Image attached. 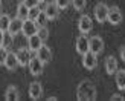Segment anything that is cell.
Masks as SVG:
<instances>
[{
	"mask_svg": "<svg viewBox=\"0 0 125 101\" xmlns=\"http://www.w3.org/2000/svg\"><path fill=\"white\" fill-rule=\"evenodd\" d=\"M76 98L79 101H93L96 100V87L90 80H83L78 84Z\"/></svg>",
	"mask_w": 125,
	"mask_h": 101,
	"instance_id": "6da1fadb",
	"label": "cell"
},
{
	"mask_svg": "<svg viewBox=\"0 0 125 101\" xmlns=\"http://www.w3.org/2000/svg\"><path fill=\"white\" fill-rule=\"evenodd\" d=\"M90 50V38L87 37V34H81L76 38V52L79 55H84Z\"/></svg>",
	"mask_w": 125,
	"mask_h": 101,
	"instance_id": "7a4b0ae2",
	"label": "cell"
},
{
	"mask_svg": "<svg viewBox=\"0 0 125 101\" xmlns=\"http://www.w3.org/2000/svg\"><path fill=\"white\" fill-rule=\"evenodd\" d=\"M37 31H38V25H37L35 20H29V18H26V20H23V28H21V32L23 35L26 37H31L37 34Z\"/></svg>",
	"mask_w": 125,
	"mask_h": 101,
	"instance_id": "3957f363",
	"label": "cell"
},
{
	"mask_svg": "<svg viewBox=\"0 0 125 101\" xmlns=\"http://www.w3.org/2000/svg\"><path fill=\"white\" fill-rule=\"evenodd\" d=\"M83 66L85 69H89V71H93L96 66H98V55L93 54V52H87L83 55Z\"/></svg>",
	"mask_w": 125,
	"mask_h": 101,
	"instance_id": "277c9868",
	"label": "cell"
},
{
	"mask_svg": "<svg viewBox=\"0 0 125 101\" xmlns=\"http://www.w3.org/2000/svg\"><path fill=\"white\" fill-rule=\"evenodd\" d=\"M107 15H108V6L105 3H98L95 6V18H96V22H99V23L107 22Z\"/></svg>",
	"mask_w": 125,
	"mask_h": 101,
	"instance_id": "5b68a950",
	"label": "cell"
},
{
	"mask_svg": "<svg viewBox=\"0 0 125 101\" xmlns=\"http://www.w3.org/2000/svg\"><path fill=\"white\" fill-rule=\"evenodd\" d=\"M93 28V22H92V18L90 15H81L79 17V20H78V29H79V32L81 34H87V32H90Z\"/></svg>",
	"mask_w": 125,
	"mask_h": 101,
	"instance_id": "8992f818",
	"label": "cell"
},
{
	"mask_svg": "<svg viewBox=\"0 0 125 101\" xmlns=\"http://www.w3.org/2000/svg\"><path fill=\"white\" fill-rule=\"evenodd\" d=\"M29 72L31 74H32V75H35V77H37V75H41V72H43V66H44V63H43L40 58H38V57H32V58H31L29 60Z\"/></svg>",
	"mask_w": 125,
	"mask_h": 101,
	"instance_id": "52a82bcc",
	"label": "cell"
},
{
	"mask_svg": "<svg viewBox=\"0 0 125 101\" xmlns=\"http://www.w3.org/2000/svg\"><path fill=\"white\" fill-rule=\"evenodd\" d=\"M104 50V40L99 35H93L90 38V52L99 55Z\"/></svg>",
	"mask_w": 125,
	"mask_h": 101,
	"instance_id": "ba28073f",
	"label": "cell"
},
{
	"mask_svg": "<svg viewBox=\"0 0 125 101\" xmlns=\"http://www.w3.org/2000/svg\"><path fill=\"white\" fill-rule=\"evenodd\" d=\"M107 20L111 25H119L122 22V12L117 6H111L108 8V15H107Z\"/></svg>",
	"mask_w": 125,
	"mask_h": 101,
	"instance_id": "9c48e42d",
	"label": "cell"
},
{
	"mask_svg": "<svg viewBox=\"0 0 125 101\" xmlns=\"http://www.w3.org/2000/svg\"><path fill=\"white\" fill-rule=\"evenodd\" d=\"M15 54H17V60H18V64H20V66H28L29 60L32 58V57H31L29 48H20Z\"/></svg>",
	"mask_w": 125,
	"mask_h": 101,
	"instance_id": "30bf717a",
	"label": "cell"
},
{
	"mask_svg": "<svg viewBox=\"0 0 125 101\" xmlns=\"http://www.w3.org/2000/svg\"><path fill=\"white\" fill-rule=\"evenodd\" d=\"M37 57H38V58L44 63V64H46V63H49V61L52 60V50H51V48L46 46L44 43H43L41 48L37 50Z\"/></svg>",
	"mask_w": 125,
	"mask_h": 101,
	"instance_id": "8fae6325",
	"label": "cell"
},
{
	"mask_svg": "<svg viewBox=\"0 0 125 101\" xmlns=\"http://www.w3.org/2000/svg\"><path fill=\"white\" fill-rule=\"evenodd\" d=\"M21 28H23V20L21 18H11V23H9V28H8V34H11L12 37H15L18 32H21Z\"/></svg>",
	"mask_w": 125,
	"mask_h": 101,
	"instance_id": "7c38bea8",
	"label": "cell"
},
{
	"mask_svg": "<svg viewBox=\"0 0 125 101\" xmlns=\"http://www.w3.org/2000/svg\"><path fill=\"white\" fill-rule=\"evenodd\" d=\"M43 11H44V14L47 15L49 20H57L58 15H60V8L55 5V2L53 3H47Z\"/></svg>",
	"mask_w": 125,
	"mask_h": 101,
	"instance_id": "4fadbf2b",
	"label": "cell"
},
{
	"mask_svg": "<svg viewBox=\"0 0 125 101\" xmlns=\"http://www.w3.org/2000/svg\"><path fill=\"white\" fill-rule=\"evenodd\" d=\"M43 43H44V41L38 37V34H34V35L28 37V48H29L31 52H37V50L41 48Z\"/></svg>",
	"mask_w": 125,
	"mask_h": 101,
	"instance_id": "5bb4252c",
	"label": "cell"
},
{
	"mask_svg": "<svg viewBox=\"0 0 125 101\" xmlns=\"http://www.w3.org/2000/svg\"><path fill=\"white\" fill-rule=\"evenodd\" d=\"M43 95V86L38 81H34V83L29 84V97L32 100H40Z\"/></svg>",
	"mask_w": 125,
	"mask_h": 101,
	"instance_id": "9a60e30c",
	"label": "cell"
},
{
	"mask_svg": "<svg viewBox=\"0 0 125 101\" xmlns=\"http://www.w3.org/2000/svg\"><path fill=\"white\" fill-rule=\"evenodd\" d=\"M18 64V60H17V54L14 52H8V55H6V60H5V67L8 69V71H15Z\"/></svg>",
	"mask_w": 125,
	"mask_h": 101,
	"instance_id": "2e32d148",
	"label": "cell"
},
{
	"mask_svg": "<svg viewBox=\"0 0 125 101\" xmlns=\"http://www.w3.org/2000/svg\"><path fill=\"white\" fill-rule=\"evenodd\" d=\"M105 71H107L108 75L116 74V71H117V60L115 58L113 55L107 57V60H105Z\"/></svg>",
	"mask_w": 125,
	"mask_h": 101,
	"instance_id": "e0dca14e",
	"label": "cell"
},
{
	"mask_svg": "<svg viewBox=\"0 0 125 101\" xmlns=\"http://www.w3.org/2000/svg\"><path fill=\"white\" fill-rule=\"evenodd\" d=\"M5 100L6 101H17L20 100V92L15 86H8V89L5 92Z\"/></svg>",
	"mask_w": 125,
	"mask_h": 101,
	"instance_id": "ac0fdd59",
	"label": "cell"
},
{
	"mask_svg": "<svg viewBox=\"0 0 125 101\" xmlns=\"http://www.w3.org/2000/svg\"><path fill=\"white\" fill-rule=\"evenodd\" d=\"M28 14H29V8H28V6L24 5L23 2L18 3V6H17V15H15V17L21 18V20H26V18H28Z\"/></svg>",
	"mask_w": 125,
	"mask_h": 101,
	"instance_id": "d6986e66",
	"label": "cell"
},
{
	"mask_svg": "<svg viewBox=\"0 0 125 101\" xmlns=\"http://www.w3.org/2000/svg\"><path fill=\"white\" fill-rule=\"evenodd\" d=\"M116 86L119 90H125V71H116Z\"/></svg>",
	"mask_w": 125,
	"mask_h": 101,
	"instance_id": "ffe728a7",
	"label": "cell"
},
{
	"mask_svg": "<svg viewBox=\"0 0 125 101\" xmlns=\"http://www.w3.org/2000/svg\"><path fill=\"white\" fill-rule=\"evenodd\" d=\"M9 23H11V17L8 14H0V29H2L3 32H8Z\"/></svg>",
	"mask_w": 125,
	"mask_h": 101,
	"instance_id": "44dd1931",
	"label": "cell"
},
{
	"mask_svg": "<svg viewBox=\"0 0 125 101\" xmlns=\"http://www.w3.org/2000/svg\"><path fill=\"white\" fill-rule=\"evenodd\" d=\"M37 34H38V37L43 40V41H46L49 38V29L46 26H38V31H37Z\"/></svg>",
	"mask_w": 125,
	"mask_h": 101,
	"instance_id": "7402d4cb",
	"label": "cell"
},
{
	"mask_svg": "<svg viewBox=\"0 0 125 101\" xmlns=\"http://www.w3.org/2000/svg\"><path fill=\"white\" fill-rule=\"evenodd\" d=\"M41 12V9L38 8V6H34V8H29V14H28V18L29 20H37V17H38V14Z\"/></svg>",
	"mask_w": 125,
	"mask_h": 101,
	"instance_id": "603a6c76",
	"label": "cell"
},
{
	"mask_svg": "<svg viewBox=\"0 0 125 101\" xmlns=\"http://www.w3.org/2000/svg\"><path fill=\"white\" fill-rule=\"evenodd\" d=\"M47 20H49V18H47V15L44 14V11H41L40 14H38V17H37L35 22H37V25H38V26H46Z\"/></svg>",
	"mask_w": 125,
	"mask_h": 101,
	"instance_id": "cb8c5ba5",
	"label": "cell"
},
{
	"mask_svg": "<svg viewBox=\"0 0 125 101\" xmlns=\"http://www.w3.org/2000/svg\"><path fill=\"white\" fill-rule=\"evenodd\" d=\"M85 3H87V0H72V5L76 11H83L85 8Z\"/></svg>",
	"mask_w": 125,
	"mask_h": 101,
	"instance_id": "d4e9b609",
	"label": "cell"
},
{
	"mask_svg": "<svg viewBox=\"0 0 125 101\" xmlns=\"http://www.w3.org/2000/svg\"><path fill=\"white\" fill-rule=\"evenodd\" d=\"M8 52H9V50H8V48H6V46H3V45L0 46V66L5 64V60H6Z\"/></svg>",
	"mask_w": 125,
	"mask_h": 101,
	"instance_id": "484cf974",
	"label": "cell"
},
{
	"mask_svg": "<svg viewBox=\"0 0 125 101\" xmlns=\"http://www.w3.org/2000/svg\"><path fill=\"white\" fill-rule=\"evenodd\" d=\"M70 2L72 0H55V5H57L60 9H66L67 6L70 5Z\"/></svg>",
	"mask_w": 125,
	"mask_h": 101,
	"instance_id": "4316f807",
	"label": "cell"
},
{
	"mask_svg": "<svg viewBox=\"0 0 125 101\" xmlns=\"http://www.w3.org/2000/svg\"><path fill=\"white\" fill-rule=\"evenodd\" d=\"M23 3L28 6V8H34V6H38L40 2L38 0H23Z\"/></svg>",
	"mask_w": 125,
	"mask_h": 101,
	"instance_id": "83f0119b",
	"label": "cell"
},
{
	"mask_svg": "<svg viewBox=\"0 0 125 101\" xmlns=\"http://www.w3.org/2000/svg\"><path fill=\"white\" fill-rule=\"evenodd\" d=\"M11 41H12V35L9 34L8 37H5V38H3V46H6V48L11 46Z\"/></svg>",
	"mask_w": 125,
	"mask_h": 101,
	"instance_id": "f1b7e54d",
	"label": "cell"
},
{
	"mask_svg": "<svg viewBox=\"0 0 125 101\" xmlns=\"http://www.w3.org/2000/svg\"><path fill=\"white\" fill-rule=\"evenodd\" d=\"M110 100H111V101H124V97H122V95H113Z\"/></svg>",
	"mask_w": 125,
	"mask_h": 101,
	"instance_id": "f546056e",
	"label": "cell"
},
{
	"mask_svg": "<svg viewBox=\"0 0 125 101\" xmlns=\"http://www.w3.org/2000/svg\"><path fill=\"white\" fill-rule=\"evenodd\" d=\"M119 54H121V58H122V61H125V45L119 49Z\"/></svg>",
	"mask_w": 125,
	"mask_h": 101,
	"instance_id": "4dcf8cb0",
	"label": "cell"
},
{
	"mask_svg": "<svg viewBox=\"0 0 125 101\" xmlns=\"http://www.w3.org/2000/svg\"><path fill=\"white\" fill-rule=\"evenodd\" d=\"M3 38H5V32H3L2 29H0V46L3 45Z\"/></svg>",
	"mask_w": 125,
	"mask_h": 101,
	"instance_id": "1f68e13d",
	"label": "cell"
},
{
	"mask_svg": "<svg viewBox=\"0 0 125 101\" xmlns=\"http://www.w3.org/2000/svg\"><path fill=\"white\" fill-rule=\"evenodd\" d=\"M47 100H49V101H57V97H49Z\"/></svg>",
	"mask_w": 125,
	"mask_h": 101,
	"instance_id": "d6a6232c",
	"label": "cell"
},
{
	"mask_svg": "<svg viewBox=\"0 0 125 101\" xmlns=\"http://www.w3.org/2000/svg\"><path fill=\"white\" fill-rule=\"evenodd\" d=\"M2 9H3V6H2V0H0V14H2Z\"/></svg>",
	"mask_w": 125,
	"mask_h": 101,
	"instance_id": "836d02e7",
	"label": "cell"
},
{
	"mask_svg": "<svg viewBox=\"0 0 125 101\" xmlns=\"http://www.w3.org/2000/svg\"><path fill=\"white\" fill-rule=\"evenodd\" d=\"M38 2H40V3H41V2H44V0H38Z\"/></svg>",
	"mask_w": 125,
	"mask_h": 101,
	"instance_id": "e575fe53",
	"label": "cell"
}]
</instances>
